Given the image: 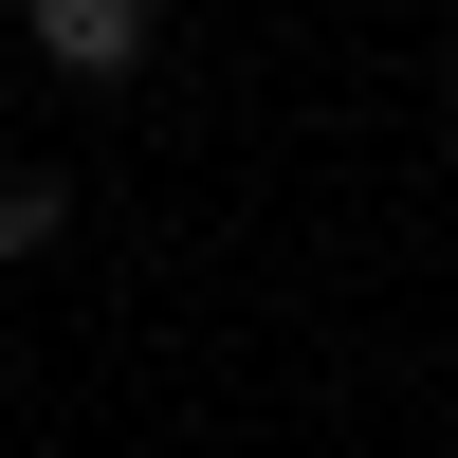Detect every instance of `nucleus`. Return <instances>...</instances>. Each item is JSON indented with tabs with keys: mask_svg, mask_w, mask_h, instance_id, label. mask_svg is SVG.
Masks as SVG:
<instances>
[{
	"mask_svg": "<svg viewBox=\"0 0 458 458\" xmlns=\"http://www.w3.org/2000/svg\"><path fill=\"white\" fill-rule=\"evenodd\" d=\"M37 55H55V73H92V92H110V73L147 55V0H37Z\"/></svg>",
	"mask_w": 458,
	"mask_h": 458,
	"instance_id": "f257e3e1",
	"label": "nucleus"
},
{
	"mask_svg": "<svg viewBox=\"0 0 458 458\" xmlns=\"http://www.w3.org/2000/svg\"><path fill=\"white\" fill-rule=\"evenodd\" d=\"M55 220H73L55 165H0V276H19V257H55Z\"/></svg>",
	"mask_w": 458,
	"mask_h": 458,
	"instance_id": "f03ea898",
	"label": "nucleus"
}]
</instances>
